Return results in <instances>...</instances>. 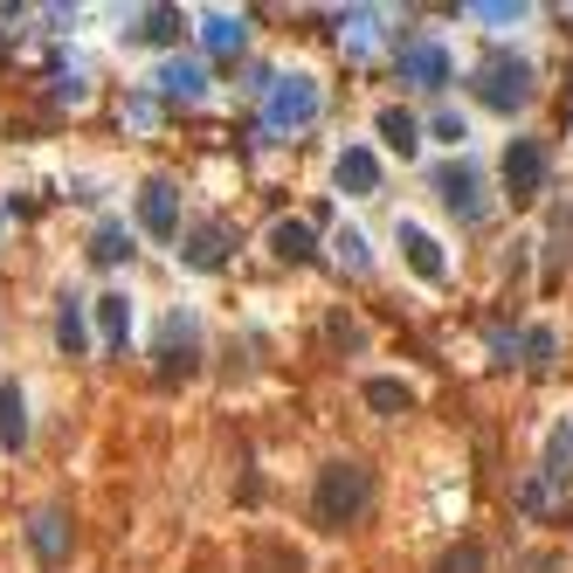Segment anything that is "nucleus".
<instances>
[{"instance_id":"aec40b11","label":"nucleus","mask_w":573,"mask_h":573,"mask_svg":"<svg viewBox=\"0 0 573 573\" xmlns=\"http://www.w3.org/2000/svg\"><path fill=\"white\" fill-rule=\"evenodd\" d=\"M380 139H387V145H394L401 160H408V152L422 145V125H414L408 111H380Z\"/></svg>"},{"instance_id":"ddd939ff","label":"nucleus","mask_w":573,"mask_h":573,"mask_svg":"<svg viewBox=\"0 0 573 573\" xmlns=\"http://www.w3.org/2000/svg\"><path fill=\"white\" fill-rule=\"evenodd\" d=\"M242 573H304V560L291 553V545H283V539H249V553H242Z\"/></svg>"},{"instance_id":"7ed1b4c3","label":"nucleus","mask_w":573,"mask_h":573,"mask_svg":"<svg viewBox=\"0 0 573 573\" xmlns=\"http://www.w3.org/2000/svg\"><path fill=\"white\" fill-rule=\"evenodd\" d=\"M573 490V422H560L553 435H545V456H539V477L518 490V505L526 511H545V505H560Z\"/></svg>"},{"instance_id":"f3484780","label":"nucleus","mask_w":573,"mask_h":573,"mask_svg":"<svg viewBox=\"0 0 573 573\" xmlns=\"http://www.w3.org/2000/svg\"><path fill=\"white\" fill-rule=\"evenodd\" d=\"M0 442H8V450L29 442V408H21V387H0Z\"/></svg>"},{"instance_id":"1a4fd4ad","label":"nucleus","mask_w":573,"mask_h":573,"mask_svg":"<svg viewBox=\"0 0 573 573\" xmlns=\"http://www.w3.org/2000/svg\"><path fill=\"white\" fill-rule=\"evenodd\" d=\"M69 539H76V532H69V511L42 505V511L29 518V545H35L42 566H63V560H69Z\"/></svg>"},{"instance_id":"393cba45","label":"nucleus","mask_w":573,"mask_h":573,"mask_svg":"<svg viewBox=\"0 0 573 573\" xmlns=\"http://www.w3.org/2000/svg\"><path fill=\"white\" fill-rule=\"evenodd\" d=\"M435 573H484V545L477 539H463V545H450V553L435 560Z\"/></svg>"},{"instance_id":"a211bd4d","label":"nucleus","mask_w":573,"mask_h":573,"mask_svg":"<svg viewBox=\"0 0 573 573\" xmlns=\"http://www.w3.org/2000/svg\"><path fill=\"white\" fill-rule=\"evenodd\" d=\"M56 346H63L69 359L90 346V332H84V304H76V298H63V311H56Z\"/></svg>"},{"instance_id":"bb28decb","label":"nucleus","mask_w":573,"mask_h":573,"mask_svg":"<svg viewBox=\"0 0 573 573\" xmlns=\"http://www.w3.org/2000/svg\"><path fill=\"white\" fill-rule=\"evenodd\" d=\"M338 256H346V270H367V242H359L353 228H346V236H338Z\"/></svg>"},{"instance_id":"2eb2a0df","label":"nucleus","mask_w":573,"mask_h":573,"mask_svg":"<svg viewBox=\"0 0 573 573\" xmlns=\"http://www.w3.org/2000/svg\"><path fill=\"white\" fill-rule=\"evenodd\" d=\"M401 249H408V270H414V277H429V283H442V249H435V236H429V228H414V221H401Z\"/></svg>"},{"instance_id":"5701e85b","label":"nucleus","mask_w":573,"mask_h":573,"mask_svg":"<svg viewBox=\"0 0 573 573\" xmlns=\"http://www.w3.org/2000/svg\"><path fill=\"white\" fill-rule=\"evenodd\" d=\"M367 408H380V414H408V408H414V387H401V380H367Z\"/></svg>"},{"instance_id":"dca6fc26","label":"nucleus","mask_w":573,"mask_h":573,"mask_svg":"<svg viewBox=\"0 0 573 573\" xmlns=\"http://www.w3.org/2000/svg\"><path fill=\"white\" fill-rule=\"evenodd\" d=\"M270 249H277V263H311V221H277Z\"/></svg>"},{"instance_id":"f8f14e48","label":"nucleus","mask_w":573,"mask_h":573,"mask_svg":"<svg viewBox=\"0 0 573 573\" xmlns=\"http://www.w3.org/2000/svg\"><path fill=\"white\" fill-rule=\"evenodd\" d=\"M152 84H160V97H166V104H201L207 69H201V63H166L160 76H152Z\"/></svg>"},{"instance_id":"423d86ee","label":"nucleus","mask_w":573,"mask_h":573,"mask_svg":"<svg viewBox=\"0 0 573 573\" xmlns=\"http://www.w3.org/2000/svg\"><path fill=\"white\" fill-rule=\"evenodd\" d=\"M435 194H442V207H450V215L456 221H484V173L471 166V160H450V166H442L435 173Z\"/></svg>"},{"instance_id":"6e6552de","label":"nucleus","mask_w":573,"mask_h":573,"mask_svg":"<svg viewBox=\"0 0 573 573\" xmlns=\"http://www.w3.org/2000/svg\"><path fill=\"white\" fill-rule=\"evenodd\" d=\"M139 228L152 242H180V194L166 187V180H145L139 194Z\"/></svg>"},{"instance_id":"9b49d317","label":"nucleus","mask_w":573,"mask_h":573,"mask_svg":"<svg viewBox=\"0 0 573 573\" xmlns=\"http://www.w3.org/2000/svg\"><path fill=\"white\" fill-rule=\"evenodd\" d=\"M228 242H236V228H228V221H201L180 249H187L194 270H221V263H228Z\"/></svg>"},{"instance_id":"f03ea898","label":"nucleus","mask_w":573,"mask_h":573,"mask_svg":"<svg viewBox=\"0 0 573 573\" xmlns=\"http://www.w3.org/2000/svg\"><path fill=\"white\" fill-rule=\"evenodd\" d=\"M471 84H477V104H490V111H526L532 104V63L511 56V48H490Z\"/></svg>"},{"instance_id":"b1692460","label":"nucleus","mask_w":573,"mask_h":573,"mask_svg":"<svg viewBox=\"0 0 573 573\" xmlns=\"http://www.w3.org/2000/svg\"><path fill=\"white\" fill-rule=\"evenodd\" d=\"M125 256H132V236H125L118 221H104L97 242H90V263H125Z\"/></svg>"},{"instance_id":"9d476101","label":"nucleus","mask_w":573,"mask_h":573,"mask_svg":"<svg viewBox=\"0 0 573 573\" xmlns=\"http://www.w3.org/2000/svg\"><path fill=\"white\" fill-rule=\"evenodd\" d=\"M401 84L442 90V84H450V56H442L435 42H408V48H401Z\"/></svg>"},{"instance_id":"f257e3e1","label":"nucleus","mask_w":573,"mask_h":573,"mask_svg":"<svg viewBox=\"0 0 573 573\" xmlns=\"http://www.w3.org/2000/svg\"><path fill=\"white\" fill-rule=\"evenodd\" d=\"M374 511V471L359 456H332L318 471V490H311V526L318 532H346Z\"/></svg>"},{"instance_id":"a878e982","label":"nucleus","mask_w":573,"mask_h":573,"mask_svg":"<svg viewBox=\"0 0 573 573\" xmlns=\"http://www.w3.org/2000/svg\"><path fill=\"white\" fill-rule=\"evenodd\" d=\"M526 367H532V374L553 367V332H545V325H539V332H526Z\"/></svg>"},{"instance_id":"0eeeda50","label":"nucleus","mask_w":573,"mask_h":573,"mask_svg":"<svg viewBox=\"0 0 573 573\" xmlns=\"http://www.w3.org/2000/svg\"><path fill=\"white\" fill-rule=\"evenodd\" d=\"M311 118H318V90H311L304 76H283V84H270V125H277V132H304Z\"/></svg>"},{"instance_id":"4468645a","label":"nucleus","mask_w":573,"mask_h":573,"mask_svg":"<svg viewBox=\"0 0 573 573\" xmlns=\"http://www.w3.org/2000/svg\"><path fill=\"white\" fill-rule=\"evenodd\" d=\"M338 187H346V194H374V187H380V160H374L367 145H346V152H338Z\"/></svg>"},{"instance_id":"4be33fe9","label":"nucleus","mask_w":573,"mask_h":573,"mask_svg":"<svg viewBox=\"0 0 573 573\" xmlns=\"http://www.w3.org/2000/svg\"><path fill=\"white\" fill-rule=\"evenodd\" d=\"M180 29H187V21H180V8H145V21H139V42H180Z\"/></svg>"},{"instance_id":"412c9836","label":"nucleus","mask_w":573,"mask_h":573,"mask_svg":"<svg viewBox=\"0 0 573 573\" xmlns=\"http://www.w3.org/2000/svg\"><path fill=\"white\" fill-rule=\"evenodd\" d=\"M201 29H207V48H215V56H236L242 48V14H207Z\"/></svg>"},{"instance_id":"20e7f679","label":"nucleus","mask_w":573,"mask_h":573,"mask_svg":"<svg viewBox=\"0 0 573 573\" xmlns=\"http://www.w3.org/2000/svg\"><path fill=\"white\" fill-rule=\"evenodd\" d=\"M160 380H194L201 374V325H194V311H173V318L160 325Z\"/></svg>"},{"instance_id":"cd10ccee","label":"nucleus","mask_w":573,"mask_h":573,"mask_svg":"<svg viewBox=\"0 0 573 573\" xmlns=\"http://www.w3.org/2000/svg\"><path fill=\"white\" fill-rule=\"evenodd\" d=\"M435 139H450V145H456V139H463V118H456V111H442V118H435Z\"/></svg>"},{"instance_id":"39448f33","label":"nucleus","mask_w":573,"mask_h":573,"mask_svg":"<svg viewBox=\"0 0 573 573\" xmlns=\"http://www.w3.org/2000/svg\"><path fill=\"white\" fill-rule=\"evenodd\" d=\"M505 194H511V207H532L545 194V145L539 139H511V152H505Z\"/></svg>"},{"instance_id":"6ab92c4d","label":"nucleus","mask_w":573,"mask_h":573,"mask_svg":"<svg viewBox=\"0 0 573 573\" xmlns=\"http://www.w3.org/2000/svg\"><path fill=\"white\" fill-rule=\"evenodd\" d=\"M97 325H104V346H125V332H132V304H125L118 291L97 298Z\"/></svg>"}]
</instances>
